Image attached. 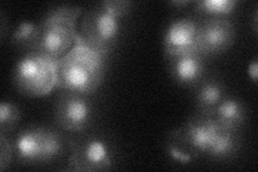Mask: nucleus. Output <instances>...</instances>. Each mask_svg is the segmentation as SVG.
<instances>
[{"label": "nucleus", "mask_w": 258, "mask_h": 172, "mask_svg": "<svg viewBox=\"0 0 258 172\" xmlns=\"http://www.w3.org/2000/svg\"><path fill=\"white\" fill-rule=\"evenodd\" d=\"M165 151L169 158L180 165H189L198 159L197 155L176 136L173 130H171L166 139Z\"/></svg>", "instance_id": "nucleus-16"}, {"label": "nucleus", "mask_w": 258, "mask_h": 172, "mask_svg": "<svg viewBox=\"0 0 258 172\" xmlns=\"http://www.w3.org/2000/svg\"><path fill=\"white\" fill-rule=\"evenodd\" d=\"M211 117L221 126L240 132L246 122V108L238 98L228 95L216 106Z\"/></svg>", "instance_id": "nucleus-14"}, {"label": "nucleus", "mask_w": 258, "mask_h": 172, "mask_svg": "<svg viewBox=\"0 0 258 172\" xmlns=\"http://www.w3.org/2000/svg\"><path fill=\"white\" fill-rule=\"evenodd\" d=\"M6 36V16L2 13V40L4 41Z\"/></svg>", "instance_id": "nucleus-24"}, {"label": "nucleus", "mask_w": 258, "mask_h": 172, "mask_svg": "<svg viewBox=\"0 0 258 172\" xmlns=\"http://www.w3.org/2000/svg\"><path fill=\"white\" fill-rule=\"evenodd\" d=\"M114 153L103 136L86 134L69 140V158L66 171H108L112 169Z\"/></svg>", "instance_id": "nucleus-6"}, {"label": "nucleus", "mask_w": 258, "mask_h": 172, "mask_svg": "<svg viewBox=\"0 0 258 172\" xmlns=\"http://www.w3.org/2000/svg\"><path fill=\"white\" fill-rule=\"evenodd\" d=\"M103 2L109 9L119 16L120 19H124L125 16H127L135 5L133 2H129V0H103Z\"/></svg>", "instance_id": "nucleus-20"}, {"label": "nucleus", "mask_w": 258, "mask_h": 172, "mask_svg": "<svg viewBox=\"0 0 258 172\" xmlns=\"http://www.w3.org/2000/svg\"><path fill=\"white\" fill-rule=\"evenodd\" d=\"M240 3L238 0H200L194 3V10L203 18H226L235 13Z\"/></svg>", "instance_id": "nucleus-15"}, {"label": "nucleus", "mask_w": 258, "mask_h": 172, "mask_svg": "<svg viewBox=\"0 0 258 172\" xmlns=\"http://www.w3.org/2000/svg\"><path fill=\"white\" fill-rule=\"evenodd\" d=\"M169 5L175 8V9H184V8L191 5V3L188 2V0H173V2L169 3Z\"/></svg>", "instance_id": "nucleus-22"}, {"label": "nucleus", "mask_w": 258, "mask_h": 172, "mask_svg": "<svg viewBox=\"0 0 258 172\" xmlns=\"http://www.w3.org/2000/svg\"><path fill=\"white\" fill-rule=\"evenodd\" d=\"M241 145L240 132L225 128L220 125L207 157L219 161L232 159L239 154Z\"/></svg>", "instance_id": "nucleus-13"}, {"label": "nucleus", "mask_w": 258, "mask_h": 172, "mask_svg": "<svg viewBox=\"0 0 258 172\" xmlns=\"http://www.w3.org/2000/svg\"><path fill=\"white\" fill-rule=\"evenodd\" d=\"M195 88L197 112L211 116L226 97L228 96L223 82L216 78H205Z\"/></svg>", "instance_id": "nucleus-12"}, {"label": "nucleus", "mask_w": 258, "mask_h": 172, "mask_svg": "<svg viewBox=\"0 0 258 172\" xmlns=\"http://www.w3.org/2000/svg\"><path fill=\"white\" fill-rule=\"evenodd\" d=\"M247 76L249 80H252L253 83L256 85L258 82V59H255L248 64L247 66Z\"/></svg>", "instance_id": "nucleus-21"}, {"label": "nucleus", "mask_w": 258, "mask_h": 172, "mask_svg": "<svg viewBox=\"0 0 258 172\" xmlns=\"http://www.w3.org/2000/svg\"><path fill=\"white\" fill-rule=\"evenodd\" d=\"M14 157L13 145L7 135L0 134V171H5L10 166L11 160Z\"/></svg>", "instance_id": "nucleus-19"}, {"label": "nucleus", "mask_w": 258, "mask_h": 172, "mask_svg": "<svg viewBox=\"0 0 258 172\" xmlns=\"http://www.w3.org/2000/svg\"><path fill=\"white\" fill-rule=\"evenodd\" d=\"M22 112L13 101L4 100L0 103V134L8 135L18 127Z\"/></svg>", "instance_id": "nucleus-18"}, {"label": "nucleus", "mask_w": 258, "mask_h": 172, "mask_svg": "<svg viewBox=\"0 0 258 172\" xmlns=\"http://www.w3.org/2000/svg\"><path fill=\"white\" fill-rule=\"evenodd\" d=\"M12 145L14 158L20 163L36 165L60 159L69 150V140L57 129L32 126L18 133Z\"/></svg>", "instance_id": "nucleus-3"}, {"label": "nucleus", "mask_w": 258, "mask_h": 172, "mask_svg": "<svg viewBox=\"0 0 258 172\" xmlns=\"http://www.w3.org/2000/svg\"><path fill=\"white\" fill-rule=\"evenodd\" d=\"M82 8L74 5L53 7L39 23L37 35L29 52L58 62L77 42L79 31L76 23Z\"/></svg>", "instance_id": "nucleus-2"}, {"label": "nucleus", "mask_w": 258, "mask_h": 172, "mask_svg": "<svg viewBox=\"0 0 258 172\" xmlns=\"http://www.w3.org/2000/svg\"><path fill=\"white\" fill-rule=\"evenodd\" d=\"M235 39V24L230 19H198L197 52L203 56L210 57L226 52L232 46Z\"/></svg>", "instance_id": "nucleus-8"}, {"label": "nucleus", "mask_w": 258, "mask_h": 172, "mask_svg": "<svg viewBox=\"0 0 258 172\" xmlns=\"http://www.w3.org/2000/svg\"><path fill=\"white\" fill-rule=\"evenodd\" d=\"M252 27H253V31L254 34L257 35L258 32V10L257 8H255L254 11H253V15H252Z\"/></svg>", "instance_id": "nucleus-23"}, {"label": "nucleus", "mask_w": 258, "mask_h": 172, "mask_svg": "<svg viewBox=\"0 0 258 172\" xmlns=\"http://www.w3.org/2000/svg\"><path fill=\"white\" fill-rule=\"evenodd\" d=\"M56 64L43 55L27 52L13 68L12 82L16 91L31 98L50 94L57 87Z\"/></svg>", "instance_id": "nucleus-4"}, {"label": "nucleus", "mask_w": 258, "mask_h": 172, "mask_svg": "<svg viewBox=\"0 0 258 172\" xmlns=\"http://www.w3.org/2000/svg\"><path fill=\"white\" fill-rule=\"evenodd\" d=\"M90 96L61 91L54 108V121L57 127L72 134L85 133L95 119V106Z\"/></svg>", "instance_id": "nucleus-7"}, {"label": "nucleus", "mask_w": 258, "mask_h": 172, "mask_svg": "<svg viewBox=\"0 0 258 172\" xmlns=\"http://www.w3.org/2000/svg\"><path fill=\"white\" fill-rule=\"evenodd\" d=\"M122 20L100 2L84 13L79 36L88 46L109 55L119 40Z\"/></svg>", "instance_id": "nucleus-5"}, {"label": "nucleus", "mask_w": 258, "mask_h": 172, "mask_svg": "<svg viewBox=\"0 0 258 172\" xmlns=\"http://www.w3.org/2000/svg\"><path fill=\"white\" fill-rule=\"evenodd\" d=\"M219 127L211 116L196 112L173 132L199 158L208 155Z\"/></svg>", "instance_id": "nucleus-9"}, {"label": "nucleus", "mask_w": 258, "mask_h": 172, "mask_svg": "<svg viewBox=\"0 0 258 172\" xmlns=\"http://www.w3.org/2000/svg\"><path fill=\"white\" fill-rule=\"evenodd\" d=\"M38 26L39 23L29 20L20 21L16 24V26L11 34V45L18 48H24V50L26 48L27 52H29L32 44H34Z\"/></svg>", "instance_id": "nucleus-17"}, {"label": "nucleus", "mask_w": 258, "mask_h": 172, "mask_svg": "<svg viewBox=\"0 0 258 172\" xmlns=\"http://www.w3.org/2000/svg\"><path fill=\"white\" fill-rule=\"evenodd\" d=\"M107 61V54L88 46L79 36L76 44L56 64L57 88L93 95L104 79Z\"/></svg>", "instance_id": "nucleus-1"}, {"label": "nucleus", "mask_w": 258, "mask_h": 172, "mask_svg": "<svg viewBox=\"0 0 258 172\" xmlns=\"http://www.w3.org/2000/svg\"><path fill=\"white\" fill-rule=\"evenodd\" d=\"M168 69L176 84L196 87L206 78V57L198 52L167 56Z\"/></svg>", "instance_id": "nucleus-11"}, {"label": "nucleus", "mask_w": 258, "mask_h": 172, "mask_svg": "<svg viewBox=\"0 0 258 172\" xmlns=\"http://www.w3.org/2000/svg\"><path fill=\"white\" fill-rule=\"evenodd\" d=\"M197 18L175 19L168 24L164 32L166 56H176L197 52Z\"/></svg>", "instance_id": "nucleus-10"}]
</instances>
